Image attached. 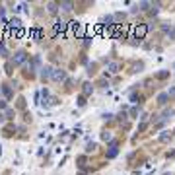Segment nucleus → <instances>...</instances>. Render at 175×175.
<instances>
[{"instance_id": "9b49d317", "label": "nucleus", "mask_w": 175, "mask_h": 175, "mask_svg": "<svg viewBox=\"0 0 175 175\" xmlns=\"http://www.w3.org/2000/svg\"><path fill=\"white\" fill-rule=\"evenodd\" d=\"M171 115H173V111H171V109H169V111H163V115H162V121H167V119H169Z\"/></svg>"}, {"instance_id": "f03ea898", "label": "nucleus", "mask_w": 175, "mask_h": 175, "mask_svg": "<svg viewBox=\"0 0 175 175\" xmlns=\"http://www.w3.org/2000/svg\"><path fill=\"white\" fill-rule=\"evenodd\" d=\"M27 60V53L26 51H19V53H16V55H14V66H19V64H24V62H26Z\"/></svg>"}, {"instance_id": "9d476101", "label": "nucleus", "mask_w": 175, "mask_h": 175, "mask_svg": "<svg viewBox=\"0 0 175 175\" xmlns=\"http://www.w3.org/2000/svg\"><path fill=\"white\" fill-rule=\"evenodd\" d=\"M47 6H49V12L51 14H57V4H55V2H49Z\"/></svg>"}, {"instance_id": "f3484780", "label": "nucleus", "mask_w": 175, "mask_h": 175, "mask_svg": "<svg viewBox=\"0 0 175 175\" xmlns=\"http://www.w3.org/2000/svg\"><path fill=\"white\" fill-rule=\"evenodd\" d=\"M4 93H6V95L10 97V95H12V90H10V88H4Z\"/></svg>"}, {"instance_id": "6ab92c4d", "label": "nucleus", "mask_w": 175, "mask_h": 175, "mask_svg": "<svg viewBox=\"0 0 175 175\" xmlns=\"http://www.w3.org/2000/svg\"><path fill=\"white\" fill-rule=\"evenodd\" d=\"M130 115L136 117V115H138V109H136V107H134V109H130Z\"/></svg>"}, {"instance_id": "f8f14e48", "label": "nucleus", "mask_w": 175, "mask_h": 175, "mask_svg": "<svg viewBox=\"0 0 175 175\" xmlns=\"http://www.w3.org/2000/svg\"><path fill=\"white\" fill-rule=\"evenodd\" d=\"M169 138H171V132H163V134L160 136V140H162V142H167Z\"/></svg>"}, {"instance_id": "7ed1b4c3", "label": "nucleus", "mask_w": 175, "mask_h": 175, "mask_svg": "<svg viewBox=\"0 0 175 175\" xmlns=\"http://www.w3.org/2000/svg\"><path fill=\"white\" fill-rule=\"evenodd\" d=\"M51 78L55 80V82H62V80H66V72H64V70H60V68H55Z\"/></svg>"}, {"instance_id": "412c9836", "label": "nucleus", "mask_w": 175, "mask_h": 175, "mask_svg": "<svg viewBox=\"0 0 175 175\" xmlns=\"http://www.w3.org/2000/svg\"><path fill=\"white\" fill-rule=\"evenodd\" d=\"M0 109H6V103L4 101H0Z\"/></svg>"}, {"instance_id": "4468645a", "label": "nucleus", "mask_w": 175, "mask_h": 175, "mask_svg": "<svg viewBox=\"0 0 175 175\" xmlns=\"http://www.w3.org/2000/svg\"><path fill=\"white\" fill-rule=\"evenodd\" d=\"M167 35H169V39H175V27H171V31H169Z\"/></svg>"}, {"instance_id": "dca6fc26", "label": "nucleus", "mask_w": 175, "mask_h": 175, "mask_svg": "<svg viewBox=\"0 0 175 175\" xmlns=\"http://www.w3.org/2000/svg\"><path fill=\"white\" fill-rule=\"evenodd\" d=\"M101 136H103V140H111V134H109V132H103Z\"/></svg>"}, {"instance_id": "2eb2a0df", "label": "nucleus", "mask_w": 175, "mask_h": 175, "mask_svg": "<svg viewBox=\"0 0 175 175\" xmlns=\"http://www.w3.org/2000/svg\"><path fill=\"white\" fill-rule=\"evenodd\" d=\"M0 53H2V57H6V47H4V45H0Z\"/></svg>"}, {"instance_id": "6e6552de", "label": "nucleus", "mask_w": 175, "mask_h": 175, "mask_svg": "<svg viewBox=\"0 0 175 175\" xmlns=\"http://www.w3.org/2000/svg\"><path fill=\"white\" fill-rule=\"evenodd\" d=\"M91 91H93V86L91 84H84V95H90Z\"/></svg>"}, {"instance_id": "ddd939ff", "label": "nucleus", "mask_w": 175, "mask_h": 175, "mask_svg": "<svg viewBox=\"0 0 175 175\" xmlns=\"http://www.w3.org/2000/svg\"><path fill=\"white\" fill-rule=\"evenodd\" d=\"M167 76H169V72H160V74H158L160 80H163V78H167Z\"/></svg>"}, {"instance_id": "aec40b11", "label": "nucleus", "mask_w": 175, "mask_h": 175, "mask_svg": "<svg viewBox=\"0 0 175 175\" xmlns=\"http://www.w3.org/2000/svg\"><path fill=\"white\" fill-rule=\"evenodd\" d=\"M167 95H169V97H173V95H175V88H171V90H169Z\"/></svg>"}, {"instance_id": "20e7f679", "label": "nucleus", "mask_w": 175, "mask_h": 175, "mask_svg": "<svg viewBox=\"0 0 175 175\" xmlns=\"http://www.w3.org/2000/svg\"><path fill=\"white\" fill-rule=\"evenodd\" d=\"M64 33L66 31V21H62V19H57L55 21V33Z\"/></svg>"}, {"instance_id": "a211bd4d", "label": "nucleus", "mask_w": 175, "mask_h": 175, "mask_svg": "<svg viewBox=\"0 0 175 175\" xmlns=\"http://www.w3.org/2000/svg\"><path fill=\"white\" fill-rule=\"evenodd\" d=\"M6 115H8V119H12V115H14V111H12V109H6Z\"/></svg>"}, {"instance_id": "0eeeda50", "label": "nucleus", "mask_w": 175, "mask_h": 175, "mask_svg": "<svg viewBox=\"0 0 175 175\" xmlns=\"http://www.w3.org/2000/svg\"><path fill=\"white\" fill-rule=\"evenodd\" d=\"M167 93H160V95H158V103H160V105H165V103H167Z\"/></svg>"}, {"instance_id": "423d86ee", "label": "nucleus", "mask_w": 175, "mask_h": 175, "mask_svg": "<svg viewBox=\"0 0 175 175\" xmlns=\"http://www.w3.org/2000/svg\"><path fill=\"white\" fill-rule=\"evenodd\" d=\"M107 70H109L111 74H117V72H119V62H109V64H107Z\"/></svg>"}, {"instance_id": "39448f33", "label": "nucleus", "mask_w": 175, "mask_h": 175, "mask_svg": "<svg viewBox=\"0 0 175 175\" xmlns=\"http://www.w3.org/2000/svg\"><path fill=\"white\" fill-rule=\"evenodd\" d=\"M41 70H43L41 72V78H43V80H47V78L53 76V68L51 66H45V68H41Z\"/></svg>"}, {"instance_id": "1a4fd4ad", "label": "nucleus", "mask_w": 175, "mask_h": 175, "mask_svg": "<svg viewBox=\"0 0 175 175\" xmlns=\"http://www.w3.org/2000/svg\"><path fill=\"white\" fill-rule=\"evenodd\" d=\"M60 8L68 12V10H72V2H60Z\"/></svg>"}, {"instance_id": "f257e3e1", "label": "nucleus", "mask_w": 175, "mask_h": 175, "mask_svg": "<svg viewBox=\"0 0 175 175\" xmlns=\"http://www.w3.org/2000/svg\"><path fill=\"white\" fill-rule=\"evenodd\" d=\"M146 33H148V26H144V24H138V26L134 27V37L138 39V41L146 37Z\"/></svg>"}]
</instances>
